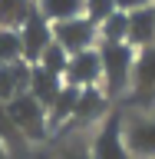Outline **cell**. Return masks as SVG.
Listing matches in <instances>:
<instances>
[{
    "mask_svg": "<svg viewBox=\"0 0 155 159\" xmlns=\"http://www.w3.org/2000/svg\"><path fill=\"white\" fill-rule=\"evenodd\" d=\"M3 109H7V116L13 119V126L20 129L23 139H43L46 136V126H50L46 109L40 106L30 93H17L10 103H3Z\"/></svg>",
    "mask_w": 155,
    "mask_h": 159,
    "instance_id": "obj_2",
    "label": "cell"
},
{
    "mask_svg": "<svg viewBox=\"0 0 155 159\" xmlns=\"http://www.w3.org/2000/svg\"><path fill=\"white\" fill-rule=\"evenodd\" d=\"M106 113V93L96 86L89 89H79V99H76V109H73V116L79 119V123H89V119H96Z\"/></svg>",
    "mask_w": 155,
    "mask_h": 159,
    "instance_id": "obj_14",
    "label": "cell"
},
{
    "mask_svg": "<svg viewBox=\"0 0 155 159\" xmlns=\"http://www.w3.org/2000/svg\"><path fill=\"white\" fill-rule=\"evenodd\" d=\"M152 0H116V10L119 13H132V10H142V7H149Z\"/></svg>",
    "mask_w": 155,
    "mask_h": 159,
    "instance_id": "obj_21",
    "label": "cell"
},
{
    "mask_svg": "<svg viewBox=\"0 0 155 159\" xmlns=\"http://www.w3.org/2000/svg\"><path fill=\"white\" fill-rule=\"evenodd\" d=\"M89 159H129V149H126V143H122V119H119L116 113L106 116L102 129L96 133Z\"/></svg>",
    "mask_w": 155,
    "mask_h": 159,
    "instance_id": "obj_7",
    "label": "cell"
},
{
    "mask_svg": "<svg viewBox=\"0 0 155 159\" xmlns=\"http://www.w3.org/2000/svg\"><path fill=\"white\" fill-rule=\"evenodd\" d=\"M20 43H23V60H27L30 66H33V63L43 57V50L53 43V27L40 17L37 10H33L27 17V23L20 27Z\"/></svg>",
    "mask_w": 155,
    "mask_h": 159,
    "instance_id": "obj_6",
    "label": "cell"
},
{
    "mask_svg": "<svg viewBox=\"0 0 155 159\" xmlns=\"http://www.w3.org/2000/svg\"><path fill=\"white\" fill-rule=\"evenodd\" d=\"M76 99H79V89L63 83V89L56 93V99H53V103H50V109H46V119L53 123V126H59L63 119L73 116V109H76Z\"/></svg>",
    "mask_w": 155,
    "mask_h": 159,
    "instance_id": "obj_15",
    "label": "cell"
},
{
    "mask_svg": "<svg viewBox=\"0 0 155 159\" xmlns=\"http://www.w3.org/2000/svg\"><path fill=\"white\" fill-rule=\"evenodd\" d=\"M122 143L136 156H155V123L152 119H129L122 126Z\"/></svg>",
    "mask_w": 155,
    "mask_h": 159,
    "instance_id": "obj_9",
    "label": "cell"
},
{
    "mask_svg": "<svg viewBox=\"0 0 155 159\" xmlns=\"http://www.w3.org/2000/svg\"><path fill=\"white\" fill-rule=\"evenodd\" d=\"M96 50H99V63H102V93L106 96H119L132 83L136 50L129 43H99Z\"/></svg>",
    "mask_w": 155,
    "mask_h": 159,
    "instance_id": "obj_1",
    "label": "cell"
},
{
    "mask_svg": "<svg viewBox=\"0 0 155 159\" xmlns=\"http://www.w3.org/2000/svg\"><path fill=\"white\" fill-rule=\"evenodd\" d=\"M33 3H37V13L50 27L73 20V17H83V7H86V0H33Z\"/></svg>",
    "mask_w": 155,
    "mask_h": 159,
    "instance_id": "obj_12",
    "label": "cell"
},
{
    "mask_svg": "<svg viewBox=\"0 0 155 159\" xmlns=\"http://www.w3.org/2000/svg\"><path fill=\"white\" fill-rule=\"evenodd\" d=\"M0 143H3V146H20V143H23V136H20V129L13 126V119L7 116L3 103H0Z\"/></svg>",
    "mask_w": 155,
    "mask_h": 159,
    "instance_id": "obj_20",
    "label": "cell"
},
{
    "mask_svg": "<svg viewBox=\"0 0 155 159\" xmlns=\"http://www.w3.org/2000/svg\"><path fill=\"white\" fill-rule=\"evenodd\" d=\"M66 63H69V53L59 43H50L46 50H43V57L37 60V66H43L46 73H53V76H63L66 73Z\"/></svg>",
    "mask_w": 155,
    "mask_h": 159,
    "instance_id": "obj_17",
    "label": "cell"
},
{
    "mask_svg": "<svg viewBox=\"0 0 155 159\" xmlns=\"http://www.w3.org/2000/svg\"><path fill=\"white\" fill-rule=\"evenodd\" d=\"M96 40H99V30L86 17H73V20H63V23H53V43H59L69 57L83 53V50H93Z\"/></svg>",
    "mask_w": 155,
    "mask_h": 159,
    "instance_id": "obj_3",
    "label": "cell"
},
{
    "mask_svg": "<svg viewBox=\"0 0 155 159\" xmlns=\"http://www.w3.org/2000/svg\"><path fill=\"white\" fill-rule=\"evenodd\" d=\"M149 7H152V13H155V0H152V3H149Z\"/></svg>",
    "mask_w": 155,
    "mask_h": 159,
    "instance_id": "obj_24",
    "label": "cell"
},
{
    "mask_svg": "<svg viewBox=\"0 0 155 159\" xmlns=\"http://www.w3.org/2000/svg\"><path fill=\"white\" fill-rule=\"evenodd\" d=\"M129 17V27H126V43L132 50H145V47H155V13L152 7H142V10H132L126 13Z\"/></svg>",
    "mask_w": 155,
    "mask_h": 159,
    "instance_id": "obj_8",
    "label": "cell"
},
{
    "mask_svg": "<svg viewBox=\"0 0 155 159\" xmlns=\"http://www.w3.org/2000/svg\"><path fill=\"white\" fill-rule=\"evenodd\" d=\"M63 89V76H53V73H46L43 66H30V86H27V93L33 99H37L43 109H50V103L56 99V93Z\"/></svg>",
    "mask_w": 155,
    "mask_h": 159,
    "instance_id": "obj_11",
    "label": "cell"
},
{
    "mask_svg": "<svg viewBox=\"0 0 155 159\" xmlns=\"http://www.w3.org/2000/svg\"><path fill=\"white\" fill-rule=\"evenodd\" d=\"M17 60H23L20 30H0V63H17Z\"/></svg>",
    "mask_w": 155,
    "mask_h": 159,
    "instance_id": "obj_18",
    "label": "cell"
},
{
    "mask_svg": "<svg viewBox=\"0 0 155 159\" xmlns=\"http://www.w3.org/2000/svg\"><path fill=\"white\" fill-rule=\"evenodd\" d=\"M129 89H132L136 106H155V47H145L136 53Z\"/></svg>",
    "mask_w": 155,
    "mask_h": 159,
    "instance_id": "obj_4",
    "label": "cell"
},
{
    "mask_svg": "<svg viewBox=\"0 0 155 159\" xmlns=\"http://www.w3.org/2000/svg\"><path fill=\"white\" fill-rule=\"evenodd\" d=\"M30 86V63L17 60V63H0V103H10L17 93H27Z\"/></svg>",
    "mask_w": 155,
    "mask_h": 159,
    "instance_id": "obj_10",
    "label": "cell"
},
{
    "mask_svg": "<svg viewBox=\"0 0 155 159\" xmlns=\"http://www.w3.org/2000/svg\"><path fill=\"white\" fill-rule=\"evenodd\" d=\"M112 13H116V0H86V7H83V17L96 27L102 20H109Z\"/></svg>",
    "mask_w": 155,
    "mask_h": 159,
    "instance_id": "obj_19",
    "label": "cell"
},
{
    "mask_svg": "<svg viewBox=\"0 0 155 159\" xmlns=\"http://www.w3.org/2000/svg\"><path fill=\"white\" fill-rule=\"evenodd\" d=\"M33 10V0H0V30H20Z\"/></svg>",
    "mask_w": 155,
    "mask_h": 159,
    "instance_id": "obj_13",
    "label": "cell"
},
{
    "mask_svg": "<svg viewBox=\"0 0 155 159\" xmlns=\"http://www.w3.org/2000/svg\"><path fill=\"white\" fill-rule=\"evenodd\" d=\"M63 159H89V156H86V152H79V149H69Z\"/></svg>",
    "mask_w": 155,
    "mask_h": 159,
    "instance_id": "obj_22",
    "label": "cell"
},
{
    "mask_svg": "<svg viewBox=\"0 0 155 159\" xmlns=\"http://www.w3.org/2000/svg\"><path fill=\"white\" fill-rule=\"evenodd\" d=\"M0 159H7V152H3V143H0Z\"/></svg>",
    "mask_w": 155,
    "mask_h": 159,
    "instance_id": "obj_23",
    "label": "cell"
},
{
    "mask_svg": "<svg viewBox=\"0 0 155 159\" xmlns=\"http://www.w3.org/2000/svg\"><path fill=\"white\" fill-rule=\"evenodd\" d=\"M102 80V63H99V50H83V53H73L66 63V73H63V83L76 89H89Z\"/></svg>",
    "mask_w": 155,
    "mask_h": 159,
    "instance_id": "obj_5",
    "label": "cell"
},
{
    "mask_svg": "<svg viewBox=\"0 0 155 159\" xmlns=\"http://www.w3.org/2000/svg\"><path fill=\"white\" fill-rule=\"evenodd\" d=\"M126 27H129V17L126 13H112L109 20H102L99 23V43H126Z\"/></svg>",
    "mask_w": 155,
    "mask_h": 159,
    "instance_id": "obj_16",
    "label": "cell"
}]
</instances>
